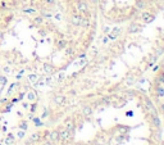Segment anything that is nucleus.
<instances>
[{
	"mask_svg": "<svg viewBox=\"0 0 164 145\" xmlns=\"http://www.w3.org/2000/svg\"><path fill=\"white\" fill-rule=\"evenodd\" d=\"M104 32L108 34V32H109V27H105V28H104Z\"/></svg>",
	"mask_w": 164,
	"mask_h": 145,
	"instance_id": "a878e982",
	"label": "nucleus"
},
{
	"mask_svg": "<svg viewBox=\"0 0 164 145\" xmlns=\"http://www.w3.org/2000/svg\"><path fill=\"white\" fill-rule=\"evenodd\" d=\"M81 18H82V16H80V14H77V13H73V14H72V17H71L72 25H74V26H80V23H81Z\"/></svg>",
	"mask_w": 164,
	"mask_h": 145,
	"instance_id": "6e6552de",
	"label": "nucleus"
},
{
	"mask_svg": "<svg viewBox=\"0 0 164 145\" xmlns=\"http://www.w3.org/2000/svg\"><path fill=\"white\" fill-rule=\"evenodd\" d=\"M42 72L46 74H53L55 72V67L49 62H45V63H42Z\"/></svg>",
	"mask_w": 164,
	"mask_h": 145,
	"instance_id": "20e7f679",
	"label": "nucleus"
},
{
	"mask_svg": "<svg viewBox=\"0 0 164 145\" xmlns=\"http://www.w3.org/2000/svg\"><path fill=\"white\" fill-rule=\"evenodd\" d=\"M18 136H19V137H23V136H25V131H21V132H18Z\"/></svg>",
	"mask_w": 164,
	"mask_h": 145,
	"instance_id": "b1692460",
	"label": "nucleus"
},
{
	"mask_svg": "<svg viewBox=\"0 0 164 145\" xmlns=\"http://www.w3.org/2000/svg\"><path fill=\"white\" fill-rule=\"evenodd\" d=\"M72 136H73L72 131H69V130H67V128H63V130L59 131V139H60L62 141H68V140H71Z\"/></svg>",
	"mask_w": 164,
	"mask_h": 145,
	"instance_id": "f03ea898",
	"label": "nucleus"
},
{
	"mask_svg": "<svg viewBox=\"0 0 164 145\" xmlns=\"http://www.w3.org/2000/svg\"><path fill=\"white\" fill-rule=\"evenodd\" d=\"M19 127L23 130V131H26V130H27V122L26 121H22L21 123H19Z\"/></svg>",
	"mask_w": 164,
	"mask_h": 145,
	"instance_id": "aec40b11",
	"label": "nucleus"
},
{
	"mask_svg": "<svg viewBox=\"0 0 164 145\" xmlns=\"http://www.w3.org/2000/svg\"><path fill=\"white\" fill-rule=\"evenodd\" d=\"M138 31H140V26H138L137 23L130 25V27H128V32H130V34H136V32H138Z\"/></svg>",
	"mask_w": 164,
	"mask_h": 145,
	"instance_id": "9b49d317",
	"label": "nucleus"
},
{
	"mask_svg": "<svg viewBox=\"0 0 164 145\" xmlns=\"http://www.w3.org/2000/svg\"><path fill=\"white\" fill-rule=\"evenodd\" d=\"M160 109H162V112L164 113V103H162V105H160Z\"/></svg>",
	"mask_w": 164,
	"mask_h": 145,
	"instance_id": "393cba45",
	"label": "nucleus"
},
{
	"mask_svg": "<svg viewBox=\"0 0 164 145\" xmlns=\"http://www.w3.org/2000/svg\"><path fill=\"white\" fill-rule=\"evenodd\" d=\"M96 51H98V50H96V48H92V54H94V55L96 54Z\"/></svg>",
	"mask_w": 164,
	"mask_h": 145,
	"instance_id": "bb28decb",
	"label": "nucleus"
},
{
	"mask_svg": "<svg viewBox=\"0 0 164 145\" xmlns=\"http://www.w3.org/2000/svg\"><path fill=\"white\" fill-rule=\"evenodd\" d=\"M56 46H58V49H65V46H67V40L59 39L56 41Z\"/></svg>",
	"mask_w": 164,
	"mask_h": 145,
	"instance_id": "4468645a",
	"label": "nucleus"
},
{
	"mask_svg": "<svg viewBox=\"0 0 164 145\" xmlns=\"http://www.w3.org/2000/svg\"><path fill=\"white\" fill-rule=\"evenodd\" d=\"M144 109L147 110V113L150 114V116H158V112H156V108L154 107L153 102L150 100V99L145 98L144 99Z\"/></svg>",
	"mask_w": 164,
	"mask_h": 145,
	"instance_id": "f257e3e1",
	"label": "nucleus"
},
{
	"mask_svg": "<svg viewBox=\"0 0 164 145\" xmlns=\"http://www.w3.org/2000/svg\"><path fill=\"white\" fill-rule=\"evenodd\" d=\"M88 25H90V21H88V18H87V17H82V18H81V23H80V26H82V27H87Z\"/></svg>",
	"mask_w": 164,
	"mask_h": 145,
	"instance_id": "dca6fc26",
	"label": "nucleus"
},
{
	"mask_svg": "<svg viewBox=\"0 0 164 145\" xmlns=\"http://www.w3.org/2000/svg\"><path fill=\"white\" fill-rule=\"evenodd\" d=\"M36 94H35V91H29V93L27 94V99L28 100H31V102H35L36 100Z\"/></svg>",
	"mask_w": 164,
	"mask_h": 145,
	"instance_id": "f3484780",
	"label": "nucleus"
},
{
	"mask_svg": "<svg viewBox=\"0 0 164 145\" xmlns=\"http://www.w3.org/2000/svg\"><path fill=\"white\" fill-rule=\"evenodd\" d=\"M76 8L80 13H87L88 12V5L85 0H78L76 3Z\"/></svg>",
	"mask_w": 164,
	"mask_h": 145,
	"instance_id": "7ed1b4c3",
	"label": "nucleus"
},
{
	"mask_svg": "<svg viewBox=\"0 0 164 145\" xmlns=\"http://www.w3.org/2000/svg\"><path fill=\"white\" fill-rule=\"evenodd\" d=\"M49 137H50L51 143H56V141L60 140V139H59V131H58V130H53V131H50Z\"/></svg>",
	"mask_w": 164,
	"mask_h": 145,
	"instance_id": "0eeeda50",
	"label": "nucleus"
},
{
	"mask_svg": "<svg viewBox=\"0 0 164 145\" xmlns=\"http://www.w3.org/2000/svg\"><path fill=\"white\" fill-rule=\"evenodd\" d=\"M82 113H83V116H86V117L91 116V114H92V108H91V107H88V105H86V107L82 108Z\"/></svg>",
	"mask_w": 164,
	"mask_h": 145,
	"instance_id": "ddd939ff",
	"label": "nucleus"
},
{
	"mask_svg": "<svg viewBox=\"0 0 164 145\" xmlns=\"http://www.w3.org/2000/svg\"><path fill=\"white\" fill-rule=\"evenodd\" d=\"M141 18H142V21L145 22V23H150V22L154 19V16L151 13L149 12H142V14H141Z\"/></svg>",
	"mask_w": 164,
	"mask_h": 145,
	"instance_id": "423d86ee",
	"label": "nucleus"
},
{
	"mask_svg": "<svg viewBox=\"0 0 164 145\" xmlns=\"http://www.w3.org/2000/svg\"><path fill=\"white\" fill-rule=\"evenodd\" d=\"M136 8L141 9V10L145 8V1H144V0H137V1H136Z\"/></svg>",
	"mask_w": 164,
	"mask_h": 145,
	"instance_id": "a211bd4d",
	"label": "nucleus"
},
{
	"mask_svg": "<svg viewBox=\"0 0 164 145\" xmlns=\"http://www.w3.org/2000/svg\"><path fill=\"white\" fill-rule=\"evenodd\" d=\"M42 145H54V144L51 143V141H44V143H42Z\"/></svg>",
	"mask_w": 164,
	"mask_h": 145,
	"instance_id": "5701e85b",
	"label": "nucleus"
},
{
	"mask_svg": "<svg viewBox=\"0 0 164 145\" xmlns=\"http://www.w3.org/2000/svg\"><path fill=\"white\" fill-rule=\"evenodd\" d=\"M64 127H65L67 130H69V131H73V130H74V122H73L71 118L65 119V121H64Z\"/></svg>",
	"mask_w": 164,
	"mask_h": 145,
	"instance_id": "9d476101",
	"label": "nucleus"
},
{
	"mask_svg": "<svg viewBox=\"0 0 164 145\" xmlns=\"http://www.w3.org/2000/svg\"><path fill=\"white\" fill-rule=\"evenodd\" d=\"M53 102H54L56 105H64V104L67 103V98H65L64 95H56V96H54Z\"/></svg>",
	"mask_w": 164,
	"mask_h": 145,
	"instance_id": "39448f33",
	"label": "nucleus"
},
{
	"mask_svg": "<svg viewBox=\"0 0 164 145\" xmlns=\"http://www.w3.org/2000/svg\"><path fill=\"white\" fill-rule=\"evenodd\" d=\"M118 130H119V132H121V134H123V132H127L130 130V127L128 126H119Z\"/></svg>",
	"mask_w": 164,
	"mask_h": 145,
	"instance_id": "6ab92c4d",
	"label": "nucleus"
},
{
	"mask_svg": "<svg viewBox=\"0 0 164 145\" xmlns=\"http://www.w3.org/2000/svg\"><path fill=\"white\" fill-rule=\"evenodd\" d=\"M151 122H153L154 127H156V128L160 127V119H159L158 116H151Z\"/></svg>",
	"mask_w": 164,
	"mask_h": 145,
	"instance_id": "2eb2a0df",
	"label": "nucleus"
},
{
	"mask_svg": "<svg viewBox=\"0 0 164 145\" xmlns=\"http://www.w3.org/2000/svg\"><path fill=\"white\" fill-rule=\"evenodd\" d=\"M158 95L159 96H163L164 95V89L163 87H158Z\"/></svg>",
	"mask_w": 164,
	"mask_h": 145,
	"instance_id": "412c9836",
	"label": "nucleus"
},
{
	"mask_svg": "<svg viewBox=\"0 0 164 145\" xmlns=\"http://www.w3.org/2000/svg\"><path fill=\"white\" fill-rule=\"evenodd\" d=\"M121 31H122L121 27H115V28L113 30V32H110V34H109V36H108V37H109L110 40H115L117 37H118V35L121 34Z\"/></svg>",
	"mask_w": 164,
	"mask_h": 145,
	"instance_id": "1a4fd4ad",
	"label": "nucleus"
},
{
	"mask_svg": "<svg viewBox=\"0 0 164 145\" xmlns=\"http://www.w3.org/2000/svg\"><path fill=\"white\" fill-rule=\"evenodd\" d=\"M33 123H35L36 126H41V125H42L41 122H40V119H39V118H35V119H33Z\"/></svg>",
	"mask_w": 164,
	"mask_h": 145,
	"instance_id": "4be33fe9",
	"label": "nucleus"
},
{
	"mask_svg": "<svg viewBox=\"0 0 164 145\" xmlns=\"http://www.w3.org/2000/svg\"><path fill=\"white\" fill-rule=\"evenodd\" d=\"M41 140V135L40 134H32L31 136H29V140H28V143H36V141H40Z\"/></svg>",
	"mask_w": 164,
	"mask_h": 145,
	"instance_id": "f8f14e48",
	"label": "nucleus"
}]
</instances>
